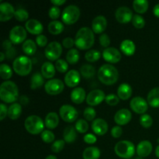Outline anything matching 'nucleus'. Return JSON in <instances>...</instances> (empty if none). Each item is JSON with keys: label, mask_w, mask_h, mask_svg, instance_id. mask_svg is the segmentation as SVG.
Returning a JSON list of instances; mask_svg holds the SVG:
<instances>
[{"label": "nucleus", "mask_w": 159, "mask_h": 159, "mask_svg": "<svg viewBox=\"0 0 159 159\" xmlns=\"http://www.w3.org/2000/svg\"><path fill=\"white\" fill-rule=\"evenodd\" d=\"M95 37L93 31L89 27H82L79 30L75 36L76 47L81 50L89 49L94 44Z\"/></svg>", "instance_id": "obj_1"}, {"label": "nucleus", "mask_w": 159, "mask_h": 159, "mask_svg": "<svg viewBox=\"0 0 159 159\" xmlns=\"http://www.w3.org/2000/svg\"><path fill=\"white\" fill-rule=\"evenodd\" d=\"M98 78L102 83L110 85L116 83L119 78V72L113 65L105 64L99 68Z\"/></svg>", "instance_id": "obj_2"}, {"label": "nucleus", "mask_w": 159, "mask_h": 159, "mask_svg": "<svg viewBox=\"0 0 159 159\" xmlns=\"http://www.w3.org/2000/svg\"><path fill=\"white\" fill-rule=\"evenodd\" d=\"M19 97V89L17 85L11 81L2 82L0 86V98L6 103L16 102Z\"/></svg>", "instance_id": "obj_3"}, {"label": "nucleus", "mask_w": 159, "mask_h": 159, "mask_svg": "<svg viewBox=\"0 0 159 159\" xmlns=\"http://www.w3.org/2000/svg\"><path fill=\"white\" fill-rule=\"evenodd\" d=\"M12 67L19 75H27L32 70V61L26 56H19L14 60Z\"/></svg>", "instance_id": "obj_4"}, {"label": "nucleus", "mask_w": 159, "mask_h": 159, "mask_svg": "<svg viewBox=\"0 0 159 159\" xmlns=\"http://www.w3.org/2000/svg\"><path fill=\"white\" fill-rule=\"evenodd\" d=\"M24 127L26 130L31 134H38L43 131L44 124L40 116L31 115L28 116L25 120Z\"/></svg>", "instance_id": "obj_5"}, {"label": "nucleus", "mask_w": 159, "mask_h": 159, "mask_svg": "<svg viewBox=\"0 0 159 159\" xmlns=\"http://www.w3.org/2000/svg\"><path fill=\"white\" fill-rule=\"evenodd\" d=\"M115 153L122 158L129 159L135 153V146L131 141H120L115 145Z\"/></svg>", "instance_id": "obj_6"}, {"label": "nucleus", "mask_w": 159, "mask_h": 159, "mask_svg": "<svg viewBox=\"0 0 159 159\" xmlns=\"http://www.w3.org/2000/svg\"><path fill=\"white\" fill-rule=\"evenodd\" d=\"M80 16V9L75 5H70L62 12V21L65 24L71 25L75 23Z\"/></svg>", "instance_id": "obj_7"}, {"label": "nucleus", "mask_w": 159, "mask_h": 159, "mask_svg": "<svg viewBox=\"0 0 159 159\" xmlns=\"http://www.w3.org/2000/svg\"><path fill=\"white\" fill-rule=\"evenodd\" d=\"M60 116L64 121L68 123H72L76 120L79 116V113L74 107L68 104H65L61 107L59 110Z\"/></svg>", "instance_id": "obj_8"}, {"label": "nucleus", "mask_w": 159, "mask_h": 159, "mask_svg": "<svg viewBox=\"0 0 159 159\" xmlns=\"http://www.w3.org/2000/svg\"><path fill=\"white\" fill-rule=\"evenodd\" d=\"M45 56L50 61L58 60L62 54V47L57 41L51 42L46 47L44 51Z\"/></svg>", "instance_id": "obj_9"}, {"label": "nucleus", "mask_w": 159, "mask_h": 159, "mask_svg": "<svg viewBox=\"0 0 159 159\" xmlns=\"http://www.w3.org/2000/svg\"><path fill=\"white\" fill-rule=\"evenodd\" d=\"M63 82L58 79H50L45 83V91L49 95H58L64 90Z\"/></svg>", "instance_id": "obj_10"}, {"label": "nucleus", "mask_w": 159, "mask_h": 159, "mask_svg": "<svg viewBox=\"0 0 159 159\" xmlns=\"http://www.w3.org/2000/svg\"><path fill=\"white\" fill-rule=\"evenodd\" d=\"M26 37V31L22 26H16L9 32V40L12 43L18 44L23 43Z\"/></svg>", "instance_id": "obj_11"}, {"label": "nucleus", "mask_w": 159, "mask_h": 159, "mask_svg": "<svg viewBox=\"0 0 159 159\" xmlns=\"http://www.w3.org/2000/svg\"><path fill=\"white\" fill-rule=\"evenodd\" d=\"M130 107L134 112L139 114H144L148 108V103L144 98L137 96L130 100Z\"/></svg>", "instance_id": "obj_12"}, {"label": "nucleus", "mask_w": 159, "mask_h": 159, "mask_svg": "<svg viewBox=\"0 0 159 159\" xmlns=\"http://www.w3.org/2000/svg\"><path fill=\"white\" fill-rule=\"evenodd\" d=\"M116 20L120 23H129L133 19V12L130 8L127 6H120L115 12Z\"/></svg>", "instance_id": "obj_13"}, {"label": "nucleus", "mask_w": 159, "mask_h": 159, "mask_svg": "<svg viewBox=\"0 0 159 159\" xmlns=\"http://www.w3.org/2000/svg\"><path fill=\"white\" fill-rule=\"evenodd\" d=\"M105 93L101 89H94L90 92L86 97V102L89 106L94 107V106L99 105L105 99Z\"/></svg>", "instance_id": "obj_14"}, {"label": "nucleus", "mask_w": 159, "mask_h": 159, "mask_svg": "<svg viewBox=\"0 0 159 159\" xmlns=\"http://www.w3.org/2000/svg\"><path fill=\"white\" fill-rule=\"evenodd\" d=\"M102 57L106 61L115 64L120 61L121 53L115 48H107L102 52Z\"/></svg>", "instance_id": "obj_15"}, {"label": "nucleus", "mask_w": 159, "mask_h": 159, "mask_svg": "<svg viewBox=\"0 0 159 159\" xmlns=\"http://www.w3.org/2000/svg\"><path fill=\"white\" fill-rule=\"evenodd\" d=\"M14 7L9 2H2L0 4V21L5 22L10 20L15 14Z\"/></svg>", "instance_id": "obj_16"}, {"label": "nucleus", "mask_w": 159, "mask_h": 159, "mask_svg": "<svg viewBox=\"0 0 159 159\" xmlns=\"http://www.w3.org/2000/svg\"><path fill=\"white\" fill-rule=\"evenodd\" d=\"M131 113L127 109H121L118 110L114 116V120L118 125H126L131 120Z\"/></svg>", "instance_id": "obj_17"}, {"label": "nucleus", "mask_w": 159, "mask_h": 159, "mask_svg": "<svg viewBox=\"0 0 159 159\" xmlns=\"http://www.w3.org/2000/svg\"><path fill=\"white\" fill-rule=\"evenodd\" d=\"M92 129L96 134L102 136L105 134L108 130V124L105 120L102 118H97L92 123Z\"/></svg>", "instance_id": "obj_18"}, {"label": "nucleus", "mask_w": 159, "mask_h": 159, "mask_svg": "<svg viewBox=\"0 0 159 159\" xmlns=\"http://www.w3.org/2000/svg\"><path fill=\"white\" fill-rule=\"evenodd\" d=\"M65 84L68 87H75L80 82V73L77 70L71 69L66 73L65 76Z\"/></svg>", "instance_id": "obj_19"}, {"label": "nucleus", "mask_w": 159, "mask_h": 159, "mask_svg": "<svg viewBox=\"0 0 159 159\" xmlns=\"http://www.w3.org/2000/svg\"><path fill=\"white\" fill-rule=\"evenodd\" d=\"M107 26V20L103 16H98L93 19L92 23L93 31L96 34H101L106 30Z\"/></svg>", "instance_id": "obj_20"}, {"label": "nucleus", "mask_w": 159, "mask_h": 159, "mask_svg": "<svg viewBox=\"0 0 159 159\" xmlns=\"http://www.w3.org/2000/svg\"><path fill=\"white\" fill-rule=\"evenodd\" d=\"M25 26L28 32L32 34H37V35H40L43 30L42 23L39 20H35V19H30V20H27Z\"/></svg>", "instance_id": "obj_21"}, {"label": "nucleus", "mask_w": 159, "mask_h": 159, "mask_svg": "<svg viewBox=\"0 0 159 159\" xmlns=\"http://www.w3.org/2000/svg\"><path fill=\"white\" fill-rule=\"evenodd\" d=\"M152 144L149 141H142L137 146V154L141 158L147 157L152 153Z\"/></svg>", "instance_id": "obj_22"}, {"label": "nucleus", "mask_w": 159, "mask_h": 159, "mask_svg": "<svg viewBox=\"0 0 159 159\" xmlns=\"http://www.w3.org/2000/svg\"><path fill=\"white\" fill-rule=\"evenodd\" d=\"M86 97L85 91L84 89L81 87H76L71 91V99L74 103L80 104L83 102Z\"/></svg>", "instance_id": "obj_23"}, {"label": "nucleus", "mask_w": 159, "mask_h": 159, "mask_svg": "<svg viewBox=\"0 0 159 159\" xmlns=\"http://www.w3.org/2000/svg\"><path fill=\"white\" fill-rule=\"evenodd\" d=\"M132 88L129 84L122 83L117 89L118 97L123 100H127L131 96Z\"/></svg>", "instance_id": "obj_24"}, {"label": "nucleus", "mask_w": 159, "mask_h": 159, "mask_svg": "<svg viewBox=\"0 0 159 159\" xmlns=\"http://www.w3.org/2000/svg\"><path fill=\"white\" fill-rule=\"evenodd\" d=\"M148 103L152 107H159V87H156L151 90L147 96Z\"/></svg>", "instance_id": "obj_25"}, {"label": "nucleus", "mask_w": 159, "mask_h": 159, "mask_svg": "<svg viewBox=\"0 0 159 159\" xmlns=\"http://www.w3.org/2000/svg\"><path fill=\"white\" fill-rule=\"evenodd\" d=\"M41 74L45 79H51L55 74V66L50 61L44 62L41 66Z\"/></svg>", "instance_id": "obj_26"}, {"label": "nucleus", "mask_w": 159, "mask_h": 159, "mask_svg": "<svg viewBox=\"0 0 159 159\" xmlns=\"http://www.w3.org/2000/svg\"><path fill=\"white\" fill-rule=\"evenodd\" d=\"M59 124V117L58 115L54 112H51L48 113V115L45 117L44 124L48 128L54 129L57 127Z\"/></svg>", "instance_id": "obj_27"}, {"label": "nucleus", "mask_w": 159, "mask_h": 159, "mask_svg": "<svg viewBox=\"0 0 159 159\" xmlns=\"http://www.w3.org/2000/svg\"><path fill=\"white\" fill-rule=\"evenodd\" d=\"M64 141L68 144H71L74 142L77 138V133H76V129L73 126H68L65 129L63 132Z\"/></svg>", "instance_id": "obj_28"}, {"label": "nucleus", "mask_w": 159, "mask_h": 159, "mask_svg": "<svg viewBox=\"0 0 159 159\" xmlns=\"http://www.w3.org/2000/svg\"><path fill=\"white\" fill-rule=\"evenodd\" d=\"M135 47L134 43L130 40H124L120 43V50L127 56H131L134 54Z\"/></svg>", "instance_id": "obj_29"}, {"label": "nucleus", "mask_w": 159, "mask_h": 159, "mask_svg": "<svg viewBox=\"0 0 159 159\" xmlns=\"http://www.w3.org/2000/svg\"><path fill=\"white\" fill-rule=\"evenodd\" d=\"M22 113L21 105L19 103H12L8 108V116L11 120H16L20 116Z\"/></svg>", "instance_id": "obj_30"}, {"label": "nucleus", "mask_w": 159, "mask_h": 159, "mask_svg": "<svg viewBox=\"0 0 159 159\" xmlns=\"http://www.w3.org/2000/svg\"><path fill=\"white\" fill-rule=\"evenodd\" d=\"M84 159H99L100 157V150L96 147H89L83 152Z\"/></svg>", "instance_id": "obj_31"}, {"label": "nucleus", "mask_w": 159, "mask_h": 159, "mask_svg": "<svg viewBox=\"0 0 159 159\" xmlns=\"http://www.w3.org/2000/svg\"><path fill=\"white\" fill-rule=\"evenodd\" d=\"M48 31L51 34H59L64 30V25L63 23L58 20H53V21L50 22L48 24Z\"/></svg>", "instance_id": "obj_32"}, {"label": "nucleus", "mask_w": 159, "mask_h": 159, "mask_svg": "<svg viewBox=\"0 0 159 159\" xmlns=\"http://www.w3.org/2000/svg\"><path fill=\"white\" fill-rule=\"evenodd\" d=\"M23 51L27 55H32L37 51V45L36 43L32 40H26L23 43Z\"/></svg>", "instance_id": "obj_33"}, {"label": "nucleus", "mask_w": 159, "mask_h": 159, "mask_svg": "<svg viewBox=\"0 0 159 159\" xmlns=\"http://www.w3.org/2000/svg\"><path fill=\"white\" fill-rule=\"evenodd\" d=\"M43 85V77L42 74L37 72L32 75L30 79V88L33 89H39Z\"/></svg>", "instance_id": "obj_34"}, {"label": "nucleus", "mask_w": 159, "mask_h": 159, "mask_svg": "<svg viewBox=\"0 0 159 159\" xmlns=\"http://www.w3.org/2000/svg\"><path fill=\"white\" fill-rule=\"evenodd\" d=\"M133 6L137 12L144 13L148 9V2L147 0H134Z\"/></svg>", "instance_id": "obj_35"}, {"label": "nucleus", "mask_w": 159, "mask_h": 159, "mask_svg": "<svg viewBox=\"0 0 159 159\" xmlns=\"http://www.w3.org/2000/svg\"><path fill=\"white\" fill-rule=\"evenodd\" d=\"M79 52L77 49L75 48H71L68 51L66 54V61L71 65H74L76 64L79 60Z\"/></svg>", "instance_id": "obj_36"}, {"label": "nucleus", "mask_w": 159, "mask_h": 159, "mask_svg": "<svg viewBox=\"0 0 159 159\" xmlns=\"http://www.w3.org/2000/svg\"><path fill=\"white\" fill-rule=\"evenodd\" d=\"M81 75L83 76L84 78L86 79H90V78L93 77L96 73V69L93 65H83L80 68Z\"/></svg>", "instance_id": "obj_37"}, {"label": "nucleus", "mask_w": 159, "mask_h": 159, "mask_svg": "<svg viewBox=\"0 0 159 159\" xmlns=\"http://www.w3.org/2000/svg\"><path fill=\"white\" fill-rule=\"evenodd\" d=\"M101 57V54L97 50H89L85 54V58L89 62L97 61Z\"/></svg>", "instance_id": "obj_38"}, {"label": "nucleus", "mask_w": 159, "mask_h": 159, "mask_svg": "<svg viewBox=\"0 0 159 159\" xmlns=\"http://www.w3.org/2000/svg\"><path fill=\"white\" fill-rule=\"evenodd\" d=\"M12 75V71L10 67L6 64H2L0 65V76L2 79L7 80Z\"/></svg>", "instance_id": "obj_39"}, {"label": "nucleus", "mask_w": 159, "mask_h": 159, "mask_svg": "<svg viewBox=\"0 0 159 159\" xmlns=\"http://www.w3.org/2000/svg\"><path fill=\"white\" fill-rule=\"evenodd\" d=\"M14 16H15V18L17 20L23 22L27 20L28 17H29V13H28V12L25 9L20 8V9L16 10Z\"/></svg>", "instance_id": "obj_40"}, {"label": "nucleus", "mask_w": 159, "mask_h": 159, "mask_svg": "<svg viewBox=\"0 0 159 159\" xmlns=\"http://www.w3.org/2000/svg\"><path fill=\"white\" fill-rule=\"evenodd\" d=\"M75 129L79 133H85L89 130V124L86 120L83 119H79L75 123Z\"/></svg>", "instance_id": "obj_41"}, {"label": "nucleus", "mask_w": 159, "mask_h": 159, "mask_svg": "<svg viewBox=\"0 0 159 159\" xmlns=\"http://www.w3.org/2000/svg\"><path fill=\"white\" fill-rule=\"evenodd\" d=\"M132 23H133L134 26L138 29H141L145 25V20L141 16L136 14V15H134L133 19H132Z\"/></svg>", "instance_id": "obj_42"}, {"label": "nucleus", "mask_w": 159, "mask_h": 159, "mask_svg": "<svg viewBox=\"0 0 159 159\" xmlns=\"http://www.w3.org/2000/svg\"><path fill=\"white\" fill-rule=\"evenodd\" d=\"M140 124L141 126L145 128H148L153 124V120H152V116L148 114H142L140 117Z\"/></svg>", "instance_id": "obj_43"}, {"label": "nucleus", "mask_w": 159, "mask_h": 159, "mask_svg": "<svg viewBox=\"0 0 159 159\" xmlns=\"http://www.w3.org/2000/svg\"><path fill=\"white\" fill-rule=\"evenodd\" d=\"M54 134L51 130H43L41 133V139L48 144L53 142L54 141Z\"/></svg>", "instance_id": "obj_44"}, {"label": "nucleus", "mask_w": 159, "mask_h": 159, "mask_svg": "<svg viewBox=\"0 0 159 159\" xmlns=\"http://www.w3.org/2000/svg\"><path fill=\"white\" fill-rule=\"evenodd\" d=\"M55 68L59 72H65L68 68V62L64 60V59H58V60L56 61Z\"/></svg>", "instance_id": "obj_45"}, {"label": "nucleus", "mask_w": 159, "mask_h": 159, "mask_svg": "<svg viewBox=\"0 0 159 159\" xmlns=\"http://www.w3.org/2000/svg\"><path fill=\"white\" fill-rule=\"evenodd\" d=\"M65 141L64 140H57L54 141L51 145V150L54 153H59L63 150L64 147H65Z\"/></svg>", "instance_id": "obj_46"}, {"label": "nucleus", "mask_w": 159, "mask_h": 159, "mask_svg": "<svg viewBox=\"0 0 159 159\" xmlns=\"http://www.w3.org/2000/svg\"><path fill=\"white\" fill-rule=\"evenodd\" d=\"M83 116L87 120H94L95 117H96V110H95L93 107H86V108L85 109V110H84Z\"/></svg>", "instance_id": "obj_47"}, {"label": "nucleus", "mask_w": 159, "mask_h": 159, "mask_svg": "<svg viewBox=\"0 0 159 159\" xmlns=\"http://www.w3.org/2000/svg\"><path fill=\"white\" fill-rule=\"evenodd\" d=\"M105 100L108 105L113 107V106H116V104L119 103L120 98L118 97V96H116V95L109 94L107 95V96H106Z\"/></svg>", "instance_id": "obj_48"}, {"label": "nucleus", "mask_w": 159, "mask_h": 159, "mask_svg": "<svg viewBox=\"0 0 159 159\" xmlns=\"http://www.w3.org/2000/svg\"><path fill=\"white\" fill-rule=\"evenodd\" d=\"M50 18L54 20H57V19L61 15V9H59L58 6H54L49 9V12H48Z\"/></svg>", "instance_id": "obj_49"}, {"label": "nucleus", "mask_w": 159, "mask_h": 159, "mask_svg": "<svg viewBox=\"0 0 159 159\" xmlns=\"http://www.w3.org/2000/svg\"><path fill=\"white\" fill-rule=\"evenodd\" d=\"M99 43L104 48H108L110 44V39L107 34H102L99 37Z\"/></svg>", "instance_id": "obj_50"}, {"label": "nucleus", "mask_w": 159, "mask_h": 159, "mask_svg": "<svg viewBox=\"0 0 159 159\" xmlns=\"http://www.w3.org/2000/svg\"><path fill=\"white\" fill-rule=\"evenodd\" d=\"M36 43H37V45L40 47L46 46V44L48 43V38L46 36L43 35V34L38 35L36 37Z\"/></svg>", "instance_id": "obj_51"}, {"label": "nucleus", "mask_w": 159, "mask_h": 159, "mask_svg": "<svg viewBox=\"0 0 159 159\" xmlns=\"http://www.w3.org/2000/svg\"><path fill=\"white\" fill-rule=\"evenodd\" d=\"M123 129L120 126H115L111 130V135L114 138H118L122 135Z\"/></svg>", "instance_id": "obj_52"}, {"label": "nucleus", "mask_w": 159, "mask_h": 159, "mask_svg": "<svg viewBox=\"0 0 159 159\" xmlns=\"http://www.w3.org/2000/svg\"><path fill=\"white\" fill-rule=\"evenodd\" d=\"M96 141H97V138L93 134H87L84 136V141L87 144H94V143L96 142Z\"/></svg>", "instance_id": "obj_53"}, {"label": "nucleus", "mask_w": 159, "mask_h": 159, "mask_svg": "<svg viewBox=\"0 0 159 159\" xmlns=\"http://www.w3.org/2000/svg\"><path fill=\"white\" fill-rule=\"evenodd\" d=\"M62 44H63V46L65 48H72L73 45L75 44V40L71 37H66L62 41Z\"/></svg>", "instance_id": "obj_54"}, {"label": "nucleus", "mask_w": 159, "mask_h": 159, "mask_svg": "<svg viewBox=\"0 0 159 159\" xmlns=\"http://www.w3.org/2000/svg\"><path fill=\"white\" fill-rule=\"evenodd\" d=\"M8 115V109L4 103H0V120H3Z\"/></svg>", "instance_id": "obj_55"}, {"label": "nucleus", "mask_w": 159, "mask_h": 159, "mask_svg": "<svg viewBox=\"0 0 159 159\" xmlns=\"http://www.w3.org/2000/svg\"><path fill=\"white\" fill-rule=\"evenodd\" d=\"M12 43L10 41V40H5L2 43V47H3V48L5 49V51H9L10 49H12Z\"/></svg>", "instance_id": "obj_56"}, {"label": "nucleus", "mask_w": 159, "mask_h": 159, "mask_svg": "<svg viewBox=\"0 0 159 159\" xmlns=\"http://www.w3.org/2000/svg\"><path fill=\"white\" fill-rule=\"evenodd\" d=\"M65 2H66L65 0H51V3H53L56 6H61V5H63Z\"/></svg>", "instance_id": "obj_57"}, {"label": "nucleus", "mask_w": 159, "mask_h": 159, "mask_svg": "<svg viewBox=\"0 0 159 159\" xmlns=\"http://www.w3.org/2000/svg\"><path fill=\"white\" fill-rule=\"evenodd\" d=\"M153 13H154V15L156 16L157 17H159V3L158 4L155 5V7H154Z\"/></svg>", "instance_id": "obj_58"}, {"label": "nucleus", "mask_w": 159, "mask_h": 159, "mask_svg": "<svg viewBox=\"0 0 159 159\" xmlns=\"http://www.w3.org/2000/svg\"><path fill=\"white\" fill-rule=\"evenodd\" d=\"M5 56H6V54H5L4 53H3V52L0 53V61H2L4 60Z\"/></svg>", "instance_id": "obj_59"}, {"label": "nucleus", "mask_w": 159, "mask_h": 159, "mask_svg": "<svg viewBox=\"0 0 159 159\" xmlns=\"http://www.w3.org/2000/svg\"><path fill=\"white\" fill-rule=\"evenodd\" d=\"M155 155L159 158V145L157 146L156 149H155Z\"/></svg>", "instance_id": "obj_60"}, {"label": "nucleus", "mask_w": 159, "mask_h": 159, "mask_svg": "<svg viewBox=\"0 0 159 159\" xmlns=\"http://www.w3.org/2000/svg\"><path fill=\"white\" fill-rule=\"evenodd\" d=\"M45 159H57V158L54 155H48Z\"/></svg>", "instance_id": "obj_61"}, {"label": "nucleus", "mask_w": 159, "mask_h": 159, "mask_svg": "<svg viewBox=\"0 0 159 159\" xmlns=\"http://www.w3.org/2000/svg\"><path fill=\"white\" fill-rule=\"evenodd\" d=\"M136 159H142V158H141V157H138V158H137Z\"/></svg>", "instance_id": "obj_62"}]
</instances>
